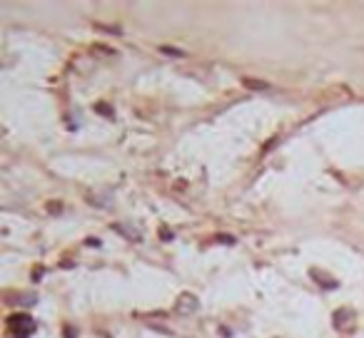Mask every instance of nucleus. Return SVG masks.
<instances>
[{
  "instance_id": "f257e3e1",
  "label": "nucleus",
  "mask_w": 364,
  "mask_h": 338,
  "mask_svg": "<svg viewBox=\"0 0 364 338\" xmlns=\"http://www.w3.org/2000/svg\"><path fill=\"white\" fill-rule=\"evenodd\" d=\"M8 331L13 338H28L33 331H35V321L30 319L28 313H10L8 316Z\"/></svg>"
},
{
  "instance_id": "f03ea898",
  "label": "nucleus",
  "mask_w": 364,
  "mask_h": 338,
  "mask_svg": "<svg viewBox=\"0 0 364 338\" xmlns=\"http://www.w3.org/2000/svg\"><path fill=\"white\" fill-rule=\"evenodd\" d=\"M197 308H200V299H197L195 294H190V291L180 294L177 301H175V311H177V313H182V316H192Z\"/></svg>"
},
{
  "instance_id": "7ed1b4c3",
  "label": "nucleus",
  "mask_w": 364,
  "mask_h": 338,
  "mask_svg": "<svg viewBox=\"0 0 364 338\" xmlns=\"http://www.w3.org/2000/svg\"><path fill=\"white\" fill-rule=\"evenodd\" d=\"M309 276L314 279V281L319 283L325 291H334L337 286H339V281L337 279H332V276H327L325 271H319V269H309Z\"/></svg>"
},
{
  "instance_id": "20e7f679",
  "label": "nucleus",
  "mask_w": 364,
  "mask_h": 338,
  "mask_svg": "<svg viewBox=\"0 0 364 338\" xmlns=\"http://www.w3.org/2000/svg\"><path fill=\"white\" fill-rule=\"evenodd\" d=\"M354 321V311L352 308H337L334 311V316H332V323L339 328V331H345V328H349V323Z\"/></svg>"
},
{
  "instance_id": "39448f33",
  "label": "nucleus",
  "mask_w": 364,
  "mask_h": 338,
  "mask_svg": "<svg viewBox=\"0 0 364 338\" xmlns=\"http://www.w3.org/2000/svg\"><path fill=\"white\" fill-rule=\"evenodd\" d=\"M242 85H245L247 90H254V92H260V90H269V87H272V85L265 82V80H252V77H245V80H242Z\"/></svg>"
},
{
  "instance_id": "423d86ee",
  "label": "nucleus",
  "mask_w": 364,
  "mask_h": 338,
  "mask_svg": "<svg viewBox=\"0 0 364 338\" xmlns=\"http://www.w3.org/2000/svg\"><path fill=\"white\" fill-rule=\"evenodd\" d=\"M8 303H35V296H20V294H10L8 296Z\"/></svg>"
},
{
  "instance_id": "0eeeda50",
  "label": "nucleus",
  "mask_w": 364,
  "mask_h": 338,
  "mask_svg": "<svg viewBox=\"0 0 364 338\" xmlns=\"http://www.w3.org/2000/svg\"><path fill=\"white\" fill-rule=\"evenodd\" d=\"M160 53H165L167 57H182L185 55L180 47H170V45H162V47H160Z\"/></svg>"
},
{
  "instance_id": "6e6552de",
  "label": "nucleus",
  "mask_w": 364,
  "mask_h": 338,
  "mask_svg": "<svg viewBox=\"0 0 364 338\" xmlns=\"http://www.w3.org/2000/svg\"><path fill=\"white\" fill-rule=\"evenodd\" d=\"M48 211H50V214H60V211H62V204H60V202H50V204H48Z\"/></svg>"
},
{
  "instance_id": "1a4fd4ad",
  "label": "nucleus",
  "mask_w": 364,
  "mask_h": 338,
  "mask_svg": "<svg viewBox=\"0 0 364 338\" xmlns=\"http://www.w3.org/2000/svg\"><path fill=\"white\" fill-rule=\"evenodd\" d=\"M217 242H220V244H234V236H227V234H220V236H217Z\"/></svg>"
},
{
  "instance_id": "9d476101",
  "label": "nucleus",
  "mask_w": 364,
  "mask_h": 338,
  "mask_svg": "<svg viewBox=\"0 0 364 338\" xmlns=\"http://www.w3.org/2000/svg\"><path fill=\"white\" fill-rule=\"evenodd\" d=\"M95 110H97V112H102V114H105V117H113V110H110L108 105H97Z\"/></svg>"
},
{
  "instance_id": "9b49d317",
  "label": "nucleus",
  "mask_w": 364,
  "mask_h": 338,
  "mask_svg": "<svg viewBox=\"0 0 364 338\" xmlns=\"http://www.w3.org/2000/svg\"><path fill=\"white\" fill-rule=\"evenodd\" d=\"M160 236H162L165 242H173V231H170V229H160Z\"/></svg>"
},
{
  "instance_id": "f8f14e48",
  "label": "nucleus",
  "mask_w": 364,
  "mask_h": 338,
  "mask_svg": "<svg viewBox=\"0 0 364 338\" xmlns=\"http://www.w3.org/2000/svg\"><path fill=\"white\" fill-rule=\"evenodd\" d=\"M105 338H113V336H110V333H105Z\"/></svg>"
}]
</instances>
